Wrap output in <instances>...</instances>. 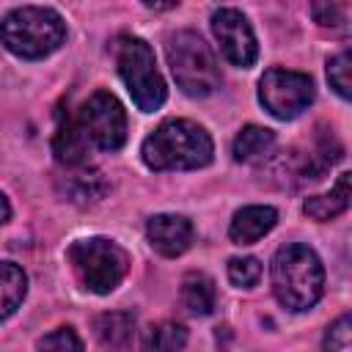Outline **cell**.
<instances>
[{"label":"cell","instance_id":"5","mask_svg":"<svg viewBox=\"0 0 352 352\" xmlns=\"http://www.w3.org/2000/svg\"><path fill=\"white\" fill-rule=\"evenodd\" d=\"M116 60H118V74H121L132 102L143 113L160 110L165 96H168V88H165V80L157 72L151 47L143 38L124 36L116 47Z\"/></svg>","mask_w":352,"mask_h":352},{"label":"cell","instance_id":"2","mask_svg":"<svg viewBox=\"0 0 352 352\" xmlns=\"http://www.w3.org/2000/svg\"><path fill=\"white\" fill-rule=\"evenodd\" d=\"M324 289V270L308 245H286L272 258V292L289 311H308Z\"/></svg>","mask_w":352,"mask_h":352},{"label":"cell","instance_id":"15","mask_svg":"<svg viewBox=\"0 0 352 352\" xmlns=\"http://www.w3.org/2000/svg\"><path fill=\"white\" fill-rule=\"evenodd\" d=\"M63 192L72 204H80V206H88V204H96L104 192H107V182L99 170H74L63 179Z\"/></svg>","mask_w":352,"mask_h":352},{"label":"cell","instance_id":"7","mask_svg":"<svg viewBox=\"0 0 352 352\" xmlns=\"http://www.w3.org/2000/svg\"><path fill=\"white\" fill-rule=\"evenodd\" d=\"M258 99L267 113L280 121H289L314 102V82L302 72L270 69L258 82Z\"/></svg>","mask_w":352,"mask_h":352},{"label":"cell","instance_id":"16","mask_svg":"<svg viewBox=\"0 0 352 352\" xmlns=\"http://www.w3.org/2000/svg\"><path fill=\"white\" fill-rule=\"evenodd\" d=\"M25 292H28V278L22 267L11 261H0V322L19 308Z\"/></svg>","mask_w":352,"mask_h":352},{"label":"cell","instance_id":"6","mask_svg":"<svg viewBox=\"0 0 352 352\" xmlns=\"http://www.w3.org/2000/svg\"><path fill=\"white\" fill-rule=\"evenodd\" d=\"M69 264L77 272L80 283L96 294H110L129 270L126 253L116 242L102 236L74 242L69 248Z\"/></svg>","mask_w":352,"mask_h":352},{"label":"cell","instance_id":"3","mask_svg":"<svg viewBox=\"0 0 352 352\" xmlns=\"http://www.w3.org/2000/svg\"><path fill=\"white\" fill-rule=\"evenodd\" d=\"M63 38H66V22L52 8L25 6L11 11L0 22V41L6 44V50L28 60H38L55 52L63 44Z\"/></svg>","mask_w":352,"mask_h":352},{"label":"cell","instance_id":"19","mask_svg":"<svg viewBox=\"0 0 352 352\" xmlns=\"http://www.w3.org/2000/svg\"><path fill=\"white\" fill-rule=\"evenodd\" d=\"M349 72H352L349 52H341V55L330 58V63H327V80H330V85L336 88V94L341 99H349V94H352V77H349Z\"/></svg>","mask_w":352,"mask_h":352},{"label":"cell","instance_id":"24","mask_svg":"<svg viewBox=\"0 0 352 352\" xmlns=\"http://www.w3.org/2000/svg\"><path fill=\"white\" fill-rule=\"evenodd\" d=\"M38 349H82V341L69 327H60L44 338H38Z\"/></svg>","mask_w":352,"mask_h":352},{"label":"cell","instance_id":"20","mask_svg":"<svg viewBox=\"0 0 352 352\" xmlns=\"http://www.w3.org/2000/svg\"><path fill=\"white\" fill-rule=\"evenodd\" d=\"M261 278V264L258 258L253 256H245V258H231L228 261V280L239 289H250L256 286V280Z\"/></svg>","mask_w":352,"mask_h":352},{"label":"cell","instance_id":"9","mask_svg":"<svg viewBox=\"0 0 352 352\" xmlns=\"http://www.w3.org/2000/svg\"><path fill=\"white\" fill-rule=\"evenodd\" d=\"M212 33L220 41L223 55L234 66L248 69V66L256 63V55H258L256 36H253L250 22L245 19L242 11H236V8H220V11H214L212 14Z\"/></svg>","mask_w":352,"mask_h":352},{"label":"cell","instance_id":"25","mask_svg":"<svg viewBox=\"0 0 352 352\" xmlns=\"http://www.w3.org/2000/svg\"><path fill=\"white\" fill-rule=\"evenodd\" d=\"M8 217H11V206H8V201H6V195L0 192V226H3V223H6Z\"/></svg>","mask_w":352,"mask_h":352},{"label":"cell","instance_id":"18","mask_svg":"<svg viewBox=\"0 0 352 352\" xmlns=\"http://www.w3.org/2000/svg\"><path fill=\"white\" fill-rule=\"evenodd\" d=\"M272 146H275V132H270L264 126H245L234 138V160L258 162V160H264L270 154Z\"/></svg>","mask_w":352,"mask_h":352},{"label":"cell","instance_id":"8","mask_svg":"<svg viewBox=\"0 0 352 352\" xmlns=\"http://www.w3.org/2000/svg\"><path fill=\"white\" fill-rule=\"evenodd\" d=\"M77 116H80V124H82L88 140L94 146H99L102 151H116V148L124 146V140H126V113H124L121 102L113 94H107V91L91 94Z\"/></svg>","mask_w":352,"mask_h":352},{"label":"cell","instance_id":"17","mask_svg":"<svg viewBox=\"0 0 352 352\" xmlns=\"http://www.w3.org/2000/svg\"><path fill=\"white\" fill-rule=\"evenodd\" d=\"M182 305L195 316L212 314V308H214V283H212V278H206L204 272H190L182 283Z\"/></svg>","mask_w":352,"mask_h":352},{"label":"cell","instance_id":"21","mask_svg":"<svg viewBox=\"0 0 352 352\" xmlns=\"http://www.w3.org/2000/svg\"><path fill=\"white\" fill-rule=\"evenodd\" d=\"M184 344H187V333L182 324H173V322L160 324L148 338V346L154 349H182Z\"/></svg>","mask_w":352,"mask_h":352},{"label":"cell","instance_id":"11","mask_svg":"<svg viewBox=\"0 0 352 352\" xmlns=\"http://www.w3.org/2000/svg\"><path fill=\"white\" fill-rule=\"evenodd\" d=\"M151 248L168 258L182 256L192 242V223L182 214H154L146 226Z\"/></svg>","mask_w":352,"mask_h":352},{"label":"cell","instance_id":"13","mask_svg":"<svg viewBox=\"0 0 352 352\" xmlns=\"http://www.w3.org/2000/svg\"><path fill=\"white\" fill-rule=\"evenodd\" d=\"M349 182H352V173H341L336 187L324 195H314V198H305L302 204V212L314 220H333L338 217L341 212L349 209V198H352V190H349Z\"/></svg>","mask_w":352,"mask_h":352},{"label":"cell","instance_id":"1","mask_svg":"<svg viewBox=\"0 0 352 352\" xmlns=\"http://www.w3.org/2000/svg\"><path fill=\"white\" fill-rule=\"evenodd\" d=\"M212 138L204 126L173 118L143 140V162L151 170H195L212 162Z\"/></svg>","mask_w":352,"mask_h":352},{"label":"cell","instance_id":"23","mask_svg":"<svg viewBox=\"0 0 352 352\" xmlns=\"http://www.w3.org/2000/svg\"><path fill=\"white\" fill-rule=\"evenodd\" d=\"M314 19L324 28H338V25H344V11L336 0H316L314 3Z\"/></svg>","mask_w":352,"mask_h":352},{"label":"cell","instance_id":"14","mask_svg":"<svg viewBox=\"0 0 352 352\" xmlns=\"http://www.w3.org/2000/svg\"><path fill=\"white\" fill-rule=\"evenodd\" d=\"M94 330L99 336V341L110 349H124L132 344L135 338V316L126 314V311H110V314H102L96 316L94 322Z\"/></svg>","mask_w":352,"mask_h":352},{"label":"cell","instance_id":"22","mask_svg":"<svg viewBox=\"0 0 352 352\" xmlns=\"http://www.w3.org/2000/svg\"><path fill=\"white\" fill-rule=\"evenodd\" d=\"M352 346V319L349 316H341L324 336V349H338V352H346Z\"/></svg>","mask_w":352,"mask_h":352},{"label":"cell","instance_id":"26","mask_svg":"<svg viewBox=\"0 0 352 352\" xmlns=\"http://www.w3.org/2000/svg\"><path fill=\"white\" fill-rule=\"evenodd\" d=\"M146 6H151V8H170V6H176L179 0H143Z\"/></svg>","mask_w":352,"mask_h":352},{"label":"cell","instance_id":"10","mask_svg":"<svg viewBox=\"0 0 352 352\" xmlns=\"http://www.w3.org/2000/svg\"><path fill=\"white\" fill-rule=\"evenodd\" d=\"M88 135L80 124V116H74L69 107H58L55 113V135H52V151H55V160L60 165H69V168H77L85 162V154H88Z\"/></svg>","mask_w":352,"mask_h":352},{"label":"cell","instance_id":"4","mask_svg":"<svg viewBox=\"0 0 352 352\" xmlns=\"http://www.w3.org/2000/svg\"><path fill=\"white\" fill-rule=\"evenodd\" d=\"M168 66L176 77V85L187 96H209L220 85V69L209 44L192 33L179 30L168 38Z\"/></svg>","mask_w":352,"mask_h":352},{"label":"cell","instance_id":"12","mask_svg":"<svg viewBox=\"0 0 352 352\" xmlns=\"http://www.w3.org/2000/svg\"><path fill=\"white\" fill-rule=\"evenodd\" d=\"M278 223V212L272 206H245L234 214L228 236L236 245H253L258 242L267 231H272V226Z\"/></svg>","mask_w":352,"mask_h":352}]
</instances>
